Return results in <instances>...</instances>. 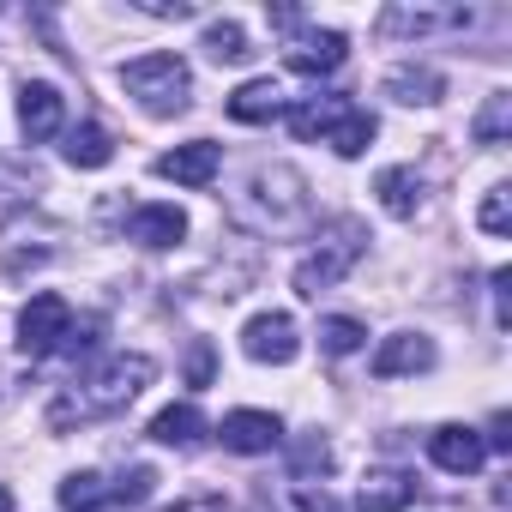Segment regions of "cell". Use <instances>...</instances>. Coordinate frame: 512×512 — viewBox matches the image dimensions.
<instances>
[{"label": "cell", "instance_id": "obj_1", "mask_svg": "<svg viewBox=\"0 0 512 512\" xmlns=\"http://www.w3.org/2000/svg\"><path fill=\"white\" fill-rule=\"evenodd\" d=\"M151 374H157V362L151 356H103L91 374H79L55 404H49V428H85V422H103V416H115V410H127L145 386H151Z\"/></svg>", "mask_w": 512, "mask_h": 512}, {"label": "cell", "instance_id": "obj_2", "mask_svg": "<svg viewBox=\"0 0 512 512\" xmlns=\"http://www.w3.org/2000/svg\"><path fill=\"white\" fill-rule=\"evenodd\" d=\"M308 181L290 169V163H266V169H253V181L235 193V217L247 229H260V235H290L308 223Z\"/></svg>", "mask_w": 512, "mask_h": 512}, {"label": "cell", "instance_id": "obj_3", "mask_svg": "<svg viewBox=\"0 0 512 512\" xmlns=\"http://www.w3.org/2000/svg\"><path fill=\"white\" fill-rule=\"evenodd\" d=\"M121 91H127L145 115L169 121V115H181V109L193 103V73H187L181 55H139V61L121 67Z\"/></svg>", "mask_w": 512, "mask_h": 512}, {"label": "cell", "instance_id": "obj_4", "mask_svg": "<svg viewBox=\"0 0 512 512\" xmlns=\"http://www.w3.org/2000/svg\"><path fill=\"white\" fill-rule=\"evenodd\" d=\"M362 253H368V229H362L356 217H338L332 229H320V247L296 266V296L320 302V290H332V284L362 260Z\"/></svg>", "mask_w": 512, "mask_h": 512}, {"label": "cell", "instance_id": "obj_5", "mask_svg": "<svg viewBox=\"0 0 512 512\" xmlns=\"http://www.w3.org/2000/svg\"><path fill=\"white\" fill-rule=\"evenodd\" d=\"M151 488H157V470L151 464H133L121 482H109L97 470H73L61 482V506L67 512H133V506L151 500Z\"/></svg>", "mask_w": 512, "mask_h": 512}, {"label": "cell", "instance_id": "obj_6", "mask_svg": "<svg viewBox=\"0 0 512 512\" xmlns=\"http://www.w3.org/2000/svg\"><path fill=\"white\" fill-rule=\"evenodd\" d=\"M67 338H73V308H67V296H55V290L31 296L25 314H19V350H25V356H55V350H67Z\"/></svg>", "mask_w": 512, "mask_h": 512}, {"label": "cell", "instance_id": "obj_7", "mask_svg": "<svg viewBox=\"0 0 512 512\" xmlns=\"http://www.w3.org/2000/svg\"><path fill=\"white\" fill-rule=\"evenodd\" d=\"M241 350L253 356V362H272V368H290L296 356H302V326L290 320V314H253L247 326H241Z\"/></svg>", "mask_w": 512, "mask_h": 512}, {"label": "cell", "instance_id": "obj_8", "mask_svg": "<svg viewBox=\"0 0 512 512\" xmlns=\"http://www.w3.org/2000/svg\"><path fill=\"white\" fill-rule=\"evenodd\" d=\"M151 169H157L163 181H175V187H211L217 169H223V145H211V139H187V145L163 151Z\"/></svg>", "mask_w": 512, "mask_h": 512}, {"label": "cell", "instance_id": "obj_9", "mask_svg": "<svg viewBox=\"0 0 512 512\" xmlns=\"http://www.w3.org/2000/svg\"><path fill=\"white\" fill-rule=\"evenodd\" d=\"M217 440H223L229 452H241V458H260V452H272V446L284 440V422H278L272 410H229V416L217 422Z\"/></svg>", "mask_w": 512, "mask_h": 512}, {"label": "cell", "instance_id": "obj_10", "mask_svg": "<svg viewBox=\"0 0 512 512\" xmlns=\"http://www.w3.org/2000/svg\"><path fill=\"white\" fill-rule=\"evenodd\" d=\"M428 458H434L446 476H476L488 452H482V434H476V428L446 422V428H434V434H428Z\"/></svg>", "mask_w": 512, "mask_h": 512}, {"label": "cell", "instance_id": "obj_11", "mask_svg": "<svg viewBox=\"0 0 512 512\" xmlns=\"http://www.w3.org/2000/svg\"><path fill=\"white\" fill-rule=\"evenodd\" d=\"M61 121H67V103H61V91L55 85H25L19 91V133L31 139V145H43V139H55L61 133Z\"/></svg>", "mask_w": 512, "mask_h": 512}, {"label": "cell", "instance_id": "obj_12", "mask_svg": "<svg viewBox=\"0 0 512 512\" xmlns=\"http://www.w3.org/2000/svg\"><path fill=\"white\" fill-rule=\"evenodd\" d=\"M428 368H434V338H422V332H392V338L374 350V374H380V380L428 374Z\"/></svg>", "mask_w": 512, "mask_h": 512}, {"label": "cell", "instance_id": "obj_13", "mask_svg": "<svg viewBox=\"0 0 512 512\" xmlns=\"http://www.w3.org/2000/svg\"><path fill=\"white\" fill-rule=\"evenodd\" d=\"M344 37L338 31H302L290 49H284V61L296 67V73H308V79H320V73H338L344 67Z\"/></svg>", "mask_w": 512, "mask_h": 512}, {"label": "cell", "instance_id": "obj_14", "mask_svg": "<svg viewBox=\"0 0 512 512\" xmlns=\"http://www.w3.org/2000/svg\"><path fill=\"white\" fill-rule=\"evenodd\" d=\"M181 235H187L181 205H139L127 217V241H139V247H175Z\"/></svg>", "mask_w": 512, "mask_h": 512}, {"label": "cell", "instance_id": "obj_15", "mask_svg": "<svg viewBox=\"0 0 512 512\" xmlns=\"http://www.w3.org/2000/svg\"><path fill=\"white\" fill-rule=\"evenodd\" d=\"M278 115H284V85L278 79H247L241 91H229V121L260 127V121H278Z\"/></svg>", "mask_w": 512, "mask_h": 512}, {"label": "cell", "instance_id": "obj_16", "mask_svg": "<svg viewBox=\"0 0 512 512\" xmlns=\"http://www.w3.org/2000/svg\"><path fill=\"white\" fill-rule=\"evenodd\" d=\"M410 500H416V476H404V470H374L356 488V512H404Z\"/></svg>", "mask_w": 512, "mask_h": 512}, {"label": "cell", "instance_id": "obj_17", "mask_svg": "<svg viewBox=\"0 0 512 512\" xmlns=\"http://www.w3.org/2000/svg\"><path fill=\"white\" fill-rule=\"evenodd\" d=\"M440 91H446V79L434 73V67H392L386 73V97H398V103H410V109H428V103H440Z\"/></svg>", "mask_w": 512, "mask_h": 512}, {"label": "cell", "instance_id": "obj_18", "mask_svg": "<svg viewBox=\"0 0 512 512\" xmlns=\"http://www.w3.org/2000/svg\"><path fill=\"white\" fill-rule=\"evenodd\" d=\"M260 512H338V500L326 494V482H302V476H290L278 494H272V488L260 494Z\"/></svg>", "mask_w": 512, "mask_h": 512}, {"label": "cell", "instance_id": "obj_19", "mask_svg": "<svg viewBox=\"0 0 512 512\" xmlns=\"http://www.w3.org/2000/svg\"><path fill=\"white\" fill-rule=\"evenodd\" d=\"M374 193H380V205H386L392 217H416V211H422V175H416V169H404V163L380 169Z\"/></svg>", "mask_w": 512, "mask_h": 512}, {"label": "cell", "instance_id": "obj_20", "mask_svg": "<svg viewBox=\"0 0 512 512\" xmlns=\"http://www.w3.org/2000/svg\"><path fill=\"white\" fill-rule=\"evenodd\" d=\"M151 440H157V446H199V440H205L199 404H169V410H157V416H151Z\"/></svg>", "mask_w": 512, "mask_h": 512}, {"label": "cell", "instance_id": "obj_21", "mask_svg": "<svg viewBox=\"0 0 512 512\" xmlns=\"http://www.w3.org/2000/svg\"><path fill=\"white\" fill-rule=\"evenodd\" d=\"M326 145H332L338 157H362V151L374 145V115L350 103V109H344V115H338V121L326 127Z\"/></svg>", "mask_w": 512, "mask_h": 512}, {"label": "cell", "instance_id": "obj_22", "mask_svg": "<svg viewBox=\"0 0 512 512\" xmlns=\"http://www.w3.org/2000/svg\"><path fill=\"white\" fill-rule=\"evenodd\" d=\"M61 151H67V163H73V169H103V163L115 157V139H109L97 121H79V127L67 133V145H61Z\"/></svg>", "mask_w": 512, "mask_h": 512}, {"label": "cell", "instance_id": "obj_23", "mask_svg": "<svg viewBox=\"0 0 512 512\" xmlns=\"http://www.w3.org/2000/svg\"><path fill=\"white\" fill-rule=\"evenodd\" d=\"M344 109H350V97H308V103L290 109V133H296V139H326V127H332Z\"/></svg>", "mask_w": 512, "mask_h": 512}, {"label": "cell", "instance_id": "obj_24", "mask_svg": "<svg viewBox=\"0 0 512 512\" xmlns=\"http://www.w3.org/2000/svg\"><path fill=\"white\" fill-rule=\"evenodd\" d=\"M199 49H205L217 67H223V61L235 67V61H247V55H253V49H247V31H241L235 19H211V25H205V37H199Z\"/></svg>", "mask_w": 512, "mask_h": 512}, {"label": "cell", "instance_id": "obj_25", "mask_svg": "<svg viewBox=\"0 0 512 512\" xmlns=\"http://www.w3.org/2000/svg\"><path fill=\"white\" fill-rule=\"evenodd\" d=\"M368 344V326L362 320H350V314H326L320 320V350L326 356H356Z\"/></svg>", "mask_w": 512, "mask_h": 512}, {"label": "cell", "instance_id": "obj_26", "mask_svg": "<svg viewBox=\"0 0 512 512\" xmlns=\"http://www.w3.org/2000/svg\"><path fill=\"white\" fill-rule=\"evenodd\" d=\"M506 133H512V97H506V91H494V97L482 103V115H476L470 139H476V145H500Z\"/></svg>", "mask_w": 512, "mask_h": 512}, {"label": "cell", "instance_id": "obj_27", "mask_svg": "<svg viewBox=\"0 0 512 512\" xmlns=\"http://www.w3.org/2000/svg\"><path fill=\"white\" fill-rule=\"evenodd\" d=\"M476 223H482L488 235H506V229H512V187H488V199H482Z\"/></svg>", "mask_w": 512, "mask_h": 512}, {"label": "cell", "instance_id": "obj_28", "mask_svg": "<svg viewBox=\"0 0 512 512\" xmlns=\"http://www.w3.org/2000/svg\"><path fill=\"white\" fill-rule=\"evenodd\" d=\"M308 470H320V476L332 470V452H326V440H320V434H308V440L296 446V476L308 482Z\"/></svg>", "mask_w": 512, "mask_h": 512}, {"label": "cell", "instance_id": "obj_29", "mask_svg": "<svg viewBox=\"0 0 512 512\" xmlns=\"http://www.w3.org/2000/svg\"><path fill=\"white\" fill-rule=\"evenodd\" d=\"M139 13H151V19H193V0H139Z\"/></svg>", "mask_w": 512, "mask_h": 512}, {"label": "cell", "instance_id": "obj_30", "mask_svg": "<svg viewBox=\"0 0 512 512\" xmlns=\"http://www.w3.org/2000/svg\"><path fill=\"white\" fill-rule=\"evenodd\" d=\"M211 368H217V362H211V344H193V356H187V380H193V386H211Z\"/></svg>", "mask_w": 512, "mask_h": 512}, {"label": "cell", "instance_id": "obj_31", "mask_svg": "<svg viewBox=\"0 0 512 512\" xmlns=\"http://www.w3.org/2000/svg\"><path fill=\"white\" fill-rule=\"evenodd\" d=\"M512 422H506V410H494V422H488V440H482V452H512V434H506Z\"/></svg>", "mask_w": 512, "mask_h": 512}, {"label": "cell", "instance_id": "obj_32", "mask_svg": "<svg viewBox=\"0 0 512 512\" xmlns=\"http://www.w3.org/2000/svg\"><path fill=\"white\" fill-rule=\"evenodd\" d=\"M163 512H235V506L217 500V494H193V500H175V506H163Z\"/></svg>", "mask_w": 512, "mask_h": 512}, {"label": "cell", "instance_id": "obj_33", "mask_svg": "<svg viewBox=\"0 0 512 512\" xmlns=\"http://www.w3.org/2000/svg\"><path fill=\"white\" fill-rule=\"evenodd\" d=\"M488 284H494V320H500V332H506V320H512V314H506V284H512V272L500 266V272H494Z\"/></svg>", "mask_w": 512, "mask_h": 512}, {"label": "cell", "instance_id": "obj_34", "mask_svg": "<svg viewBox=\"0 0 512 512\" xmlns=\"http://www.w3.org/2000/svg\"><path fill=\"white\" fill-rule=\"evenodd\" d=\"M0 512H13V494H7V488H0Z\"/></svg>", "mask_w": 512, "mask_h": 512}]
</instances>
